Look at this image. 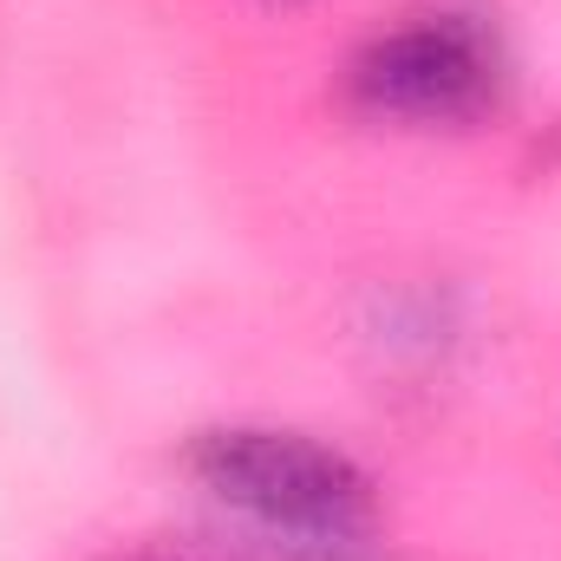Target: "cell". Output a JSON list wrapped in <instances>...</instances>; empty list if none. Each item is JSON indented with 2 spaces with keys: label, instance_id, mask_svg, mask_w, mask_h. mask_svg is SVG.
I'll return each instance as SVG.
<instances>
[{
  "label": "cell",
  "instance_id": "2",
  "mask_svg": "<svg viewBox=\"0 0 561 561\" xmlns=\"http://www.w3.org/2000/svg\"><path fill=\"white\" fill-rule=\"evenodd\" d=\"M503 59L496 39L457 13H424L379 33L353 59V99L392 125H470L496 105Z\"/></svg>",
  "mask_w": 561,
  "mask_h": 561
},
{
  "label": "cell",
  "instance_id": "1",
  "mask_svg": "<svg viewBox=\"0 0 561 561\" xmlns=\"http://www.w3.org/2000/svg\"><path fill=\"white\" fill-rule=\"evenodd\" d=\"M190 470L216 503L294 542H346L373 523L366 470L346 450L313 444L300 431H275V424L203 431L190 444Z\"/></svg>",
  "mask_w": 561,
  "mask_h": 561
}]
</instances>
